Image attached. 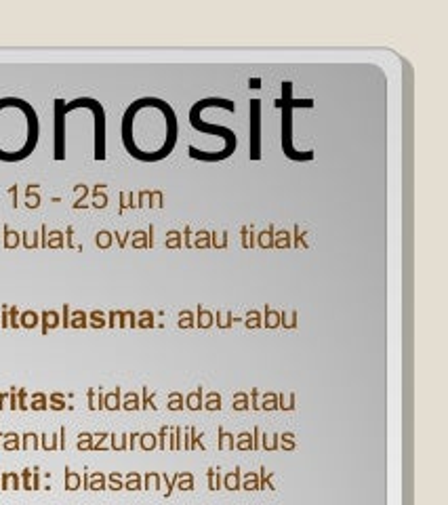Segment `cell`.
Wrapping results in <instances>:
<instances>
[{"label": "cell", "instance_id": "1", "mask_svg": "<svg viewBox=\"0 0 448 505\" xmlns=\"http://www.w3.org/2000/svg\"><path fill=\"white\" fill-rule=\"evenodd\" d=\"M126 154L139 162H160L172 154L179 139L177 114L169 101L141 97L126 107L120 122Z\"/></svg>", "mask_w": 448, "mask_h": 505}, {"label": "cell", "instance_id": "2", "mask_svg": "<svg viewBox=\"0 0 448 505\" xmlns=\"http://www.w3.org/2000/svg\"><path fill=\"white\" fill-rule=\"evenodd\" d=\"M40 139V120L30 101L0 99V162L15 164L34 154Z\"/></svg>", "mask_w": 448, "mask_h": 505}, {"label": "cell", "instance_id": "3", "mask_svg": "<svg viewBox=\"0 0 448 505\" xmlns=\"http://www.w3.org/2000/svg\"><path fill=\"white\" fill-rule=\"evenodd\" d=\"M207 107H221V110H227V112H236V104L232 99H225V97H207V99H200L196 101L194 105L190 107V124L194 131H200L202 135H215V137H221L223 139V148L217 152L213 156V160L210 162H223L227 160L229 156L236 154V150H238V135L227 129V126H221V124H210L207 120H202V110H207Z\"/></svg>", "mask_w": 448, "mask_h": 505}, {"label": "cell", "instance_id": "4", "mask_svg": "<svg viewBox=\"0 0 448 505\" xmlns=\"http://www.w3.org/2000/svg\"><path fill=\"white\" fill-rule=\"evenodd\" d=\"M293 82H282V97L276 101V107L282 110V122H280V141H282V152L289 160L295 162H310L316 158V152L307 150L299 152L293 143V112L297 107H313V99H293Z\"/></svg>", "mask_w": 448, "mask_h": 505}, {"label": "cell", "instance_id": "5", "mask_svg": "<svg viewBox=\"0 0 448 505\" xmlns=\"http://www.w3.org/2000/svg\"><path fill=\"white\" fill-rule=\"evenodd\" d=\"M76 107H86L95 116V160H105V112L103 105L93 97H78L66 104V114Z\"/></svg>", "mask_w": 448, "mask_h": 505}, {"label": "cell", "instance_id": "6", "mask_svg": "<svg viewBox=\"0 0 448 505\" xmlns=\"http://www.w3.org/2000/svg\"><path fill=\"white\" fill-rule=\"evenodd\" d=\"M248 112H251V118H248V158L251 160H261V99H251L248 104Z\"/></svg>", "mask_w": 448, "mask_h": 505}, {"label": "cell", "instance_id": "7", "mask_svg": "<svg viewBox=\"0 0 448 505\" xmlns=\"http://www.w3.org/2000/svg\"><path fill=\"white\" fill-rule=\"evenodd\" d=\"M66 158V104L55 99V160Z\"/></svg>", "mask_w": 448, "mask_h": 505}, {"label": "cell", "instance_id": "8", "mask_svg": "<svg viewBox=\"0 0 448 505\" xmlns=\"http://www.w3.org/2000/svg\"><path fill=\"white\" fill-rule=\"evenodd\" d=\"M240 480H242L240 470L227 471L225 476H221V488H225V490H242L240 488Z\"/></svg>", "mask_w": 448, "mask_h": 505}, {"label": "cell", "instance_id": "9", "mask_svg": "<svg viewBox=\"0 0 448 505\" xmlns=\"http://www.w3.org/2000/svg\"><path fill=\"white\" fill-rule=\"evenodd\" d=\"M202 392L204 389L198 385V389H194V392H190L185 396V408H190V411H202Z\"/></svg>", "mask_w": 448, "mask_h": 505}, {"label": "cell", "instance_id": "10", "mask_svg": "<svg viewBox=\"0 0 448 505\" xmlns=\"http://www.w3.org/2000/svg\"><path fill=\"white\" fill-rule=\"evenodd\" d=\"M215 324V314L208 310H204L202 305H198V316H196V327L198 329H208Z\"/></svg>", "mask_w": 448, "mask_h": 505}, {"label": "cell", "instance_id": "11", "mask_svg": "<svg viewBox=\"0 0 448 505\" xmlns=\"http://www.w3.org/2000/svg\"><path fill=\"white\" fill-rule=\"evenodd\" d=\"M221 394L217 392H208L207 398H202V408H207V411H221Z\"/></svg>", "mask_w": 448, "mask_h": 505}, {"label": "cell", "instance_id": "12", "mask_svg": "<svg viewBox=\"0 0 448 505\" xmlns=\"http://www.w3.org/2000/svg\"><path fill=\"white\" fill-rule=\"evenodd\" d=\"M263 327H265V329H278V327H280V312H276V310H272V308H270V305H265Z\"/></svg>", "mask_w": 448, "mask_h": 505}, {"label": "cell", "instance_id": "13", "mask_svg": "<svg viewBox=\"0 0 448 505\" xmlns=\"http://www.w3.org/2000/svg\"><path fill=\"white\" fill-rule=\"evenodd\" d=\"M236 446V436L219 427V451H232Z\"/></svg>", "mask_w": 448, "mask_h": 505}, {"label": "cell", "instance_id": "14", "mask_svg": "<svg viewBox=\"0 0 448 505\" xmlns=\"http://www.w3.org/2000/svg\"><path fill=\"white\" fill-rule=\"evenodd\" d=\"M238 451H253V432H242L236 436V446Z\"/></svg>", "mask_w": 448, "mask_h": 505}, {"label": "cell", "instance_id": "15", "mask_svg": "<svg viewBox=\"0 0 448 505\" xmlns=\"http://www.w3.org/2000/svg\"><path fill=\"white\" fill-rule=\"evenodd\" d=\"M278 449H282V451H295V449H297L295 434H293V432H284L282 436L278 438Z\"/></svg>", "mask_w": 448, "mask_h": 505}, {"label": "cell", "instance_id": "16", "mask_svg": "<svg viewBox=\"0 0 448 505\" xmlns=\"http://www.w3.org/2000/svg\"><path fill=\"white\" fill-rule=\"evenodd\" d=\"M244 327L246 329H261L263 327V316H261V312H257V310H253V312H248L246 314V318H244Z\"/></svg>", "mask_w": 448, "mask_h": 505}, {"label": "cell", "instance_id": "17", "mask_svg": "<svg viewBox=\"0 0 448 505\" xmlns=\"http://www.w3.org/2000/svg\"><path fill=\"white\" fill-rule=\"evenodd\" d=\"M240 488H244V490H261L259 488V474L248 471V474L240 480Z\"/></svg>", "mask_w": 448, "mask_h": 505}, {"label": "cell", "instance_id": "18", "mask_svg": "<svg viewBox=\"0 0 448 505\" xmlns=\"http://www.w3.org/2000/svg\"><path fill=\"white\" fill-rule=\"evenodd\" d=\"M297 320H299V312L293 310V312H280V324H282L284 329H295L297 327Z\"/></svg>", "mask_w": 448, "mask_h": 505}, {"label": "cell", "instance_id": "19", "mask_svg": "<svg viewBox=\"0 0 448 505\" xmlns=\"http://www.w3.org/2000/svg\"><path fill=\"white\" fill-rule=\"evenodd\" d=\"M274 232H276V227L270 226V227L265 229V232H261V234L257 236V242H259L261 248H272V246H274Z\"/></svg>", "mask_w": 448, "mask_h": 505}, {"label": "cell", "instance_id": "20", "mask_svg": "<svg viewBox=\"0 0 448 505\" xmlns=\"http://www.w3.org/2000/svg\"><path fill=\"white\" fill-rule=\"evenodd\" d=\"M248 406H251V402H248V394L246 392H236L234 394V402H232L234 411H248Z\"/></svg>", "mask_w": 448, "mask_h": 505}, {"label": "cell", "instance_id": "21", "mask_svg": "<svg viewBox=\"0 0 448 505\" xmlns=\"http://www.w3.org/2000/svg\"><path fill=\"white\" fill-rule=\"evenodd\" d=\"M293 242H291V234L289 232H274V248H291Z\"/></svg>", "mask_w": 448, "mask_h": 505}, {"label": "cell", "instance_id": "22", "mask_svg": "<svg viewBox=\"0 0 448 505\" xmlns=\"http://www.w3.org/2000/svg\"><path fill=\"white\" fill-rule=\"evenodd\" d=\"M179 329H194L196 327V314L194 312H190V310H185V312H181L179 314Z\"/></svg>", "mask_w": 448, "mask_h": 505}, {"label": "cell", "instance_id": "23", "mask_svg": "<svg viewBox=\"0 0 448 505\" xmlns=\"http://www.w3.org/2000/svg\"><path fill=\"white\" fill-rule=\"evenodd\" d=\"M295 406H297V396L295 394H289V396L280 394L278 396V408L280 411H293Z\"/></svg>", "mask_w": 448, "mask_h": 505}, {"label": "cell", "instance_id": "24", "mask_svg": "<svg viewBox=\"0 0 448 505\" xmlns=\"http://www.w3.org/2000/svg\"><path fill=\"white\" fill-rule=\"evenodd\" d=\"M278 438H280V434L267 436V434L261 432V449L263 451H278Z\"/></svg>", "mask_w": 448, "mask_h": 505}, {"label": "cell", "instance_id": "25", "mask_svg": "<svg viewBox=\"0 0 448 505\" xmlns=\"http://www.w3.org/2000/svg\"><path fill=\"white\" fill-rule=\"evenodd\" d=\"M276 408H278V394L267 392L261 398V411H276Z\"/></svg>", "mask_w": 448, "mask_h": 505}, {"label": "cell", "instance_id": "26", "mask_svg": "<svg viewBox=\"0 0 448 505\" xmlns=\"http://www.w3.org/2000/svg\"><path fill=\"white\" fill-rule=\"evenodd\" d=\"M259 488H270V490H276V484H274V471H265V468H261V476H259Z\"/></svg>", "mask_w": 448, "mask_h": 505}, {"label": "cell", "instance_id": "27", "mask_svg": "<svg viewBox=\"0 0 448 505\" xmlns=\"http://www.w3.org/2000/svg\"><path fill=\"white\" fill-rule=\"evenodd\" d=\"M232 322H234L232 312H217V314H215V324L219 329H229V327H232Z\"/></svg>", "mask_w": 448, "mask_h": 505}, {"label": "cell", "instance_id": "28", "mask_svg": "<svg viewBox=\"0 0 448 505\" xmlns=\"http://www.w3.org/2000/svg\"><path fill=\"white\" fill-rule=\"evenodd\" d=\"M177 487L181 490H194V474L191 471H181V476L177 480Z\"/></svg>", "mask_w": 448, "mask_h": 505}, {"label": "cell", "instance_id": "29", "mask_svg": "<svg viewBox=\"0 0 448 505\" xmlns=\"http://www.w3.org/2000/svg\"><path fill=\"white\" fill-rule=\"evenodd\" d=\"M188 436H190V451H194V449L207 451V446L200 440V434H196V427H188Z\"/></svg>", "mask_w": 448, "mask_h": 505}, {"label": "cell", "instance_id": "30", "mask_svg": "<svg viewBox=\"0 0 448 505\" xmlns=\"http://www.w3.org/2000/svg\"><path fill=\"white\" fill-rule=\"evenodd\" d=\"M207 482H208V490H219L221 488V476L215 471V468H208Z\"/></svg>", "mask_w": 448, "mask_h": 505}, {"label": "cell", "instance_id": "31", "mask_svg": "<svg viewBox=\"0 0 448 505\" xmlns=\"http://www.w3.org/2000/svg\"><path fill=\"white\" fill-rule=\"evenodd\" d=\"M183 406H185V398L179 392H172L171 398H169V408L171 411H181Z\"/></svg>", "mask_w": 448, "mask_h": 505}, {"label": "cell", "instance_id": "32", "mask_svg": "<svg viewBox=\"0 0 448 505\" xmlns=\"http://www.w3.org/2000/svg\"><path fill=\"white\" fill-rule=\"evenodd\" d=\"M191 246H200V248H208L210 246V234L200 229V232L196 234V240L191 242Z\"/></svg>", "mask_w": 448, "mask_h": 505}, {"label": "cell", "instance_id": "33", "mask_svg": "<svg viewBox=\"0 0 448 505\" xmlns=\"http://www.w3.org/2000/svg\"><path fill=\"white\" fill-rule=\"evenodd\" d=\"M210 246H215V248H225V246H227V232H223V234H210Z\"/></svg>", "mask_w": 448, "mask_h": 505}, {"label": "cell", "instance_id": "34", "mask_svg": "<svg viewBox=\"0 0 448 505\" xmlns=\"http://www.w3.org/2000/svg\"><path fill=\"white\" fill-rule=\"evenodd\" d=\"M179 476H181V471H179V474H175L172 478H169V476H160V480H164V484H166V497H169L171 493H172V488L177 487V480H179Z\"/></svg>", "mask_w": 448, "mask_h": 505}, {"label": "cell", "instance_id": "35", "mask_svg": "<svg viewBox=\"0 0 448 505\" xmlns=\"http://www.w3.org/2000/svg\"><path fill=\"white\" fill-rule=\"evenodd\" d=\"M251 408L253 411H261V392L257 387L251 389Z\"/></svg>", "mask_w": 448, "mask_h": 505}, {"label": "cell", "instance_id": "36", "mask_svg": "<svg viewBox=\"0 0 448 505\" xmlns=\"http://www.w3.org/2000/svg\"><path fill=\"white\" fill-rule=\"evenodd\" d=\"M179 434H181V430H179V427H172V430H171V449H172V451H179V449H181V440H179Z\"/></svg>", "mask_w": 448, "mask_h": 505}, {"label": "cell", "instance_id": "37", "mask_svg": "<svg viewBox=\"0 0 448 505\" xmlns=\"http://www.w3.org/2000/svg\"><path fill=\"white\" fill-rule=\"evenodd\" d=\"M166 246H169V248H179V246H181V234H179V232H171V234H169V240H166Z\"/></svg>", "mask_w": 448, "mask_h": 505}, {"label": "cell", "instance_id": "38", "mask_svg": "<svg viewBox=\"0 0 448 505\" xmlns=\"http://www.w3.org/2000/svg\"><path fill=\"white\" fill-rule=\"evenodd\" d=\"M259 449H261V430L255 427L253 430V451H259Z\"/></svg>", "mask_w": 448, "mask_h": 505}, {"label": "cell", "instance_id": "39", "mask_svg": "<svg viewBox=\"0 0 448 505\" xmlns=\"http://www.w3.org/2000/svg\"><path fill=\"white\" fill-rule=\"evenodd\" d=\"M293 246H295V248H299V246L307 248V242L303 240V236L299 234V226H295V242H293Z\"/></svg>", "mask_w": 448, "mask_h": 505}, {"label": "cell", "instance_id": "40", "mask_svg": "<svg viewBox=\"0 0 448 505\" xmlns=\"http://www.w3.org/2000/svg\"><path fill=\"white\" fill-rule=\"evenodd\" d=\"M141 442H143V449H154V446H156V438H154L152 434H145Z\"/></svg>", "mask_w": 448, "mask_h": 505}, {"label": "cell", "instance_id": "41", "mask_svg": "<svg viewBox=\"0 0 448 505\" xmlns=\"http://www.w3.org/2000/svg\"><path fill=\"white\" fill-rule=\"evenodd\" d=\"M141 327H154V316L150 312H145L143 314V320H141Z\"/></svg>", "mask_w": 448, "mask_h": 505}, {"label": "cell", "instance_id": "42", "mask_svg": "<svg viewBox=\"0 0 448 505\" xmlns=\"http://www.w3.org/2000/svg\"><path fill=\"white\" fill-rule=\"evenodd\" d=\"M145 482H148V484L152 482V484H154V488H160V476H158V474H150V476H148V480H145Z\"/></svg>", "mask_w": 448, "mask_h": 505}, {"label": "cell", "instance_id": "43", "mask_svg": "<svg viewBox=\"0 0 448 505\" xmlns=\"http://www.w3.org/2000/svg\"><path fill=\"white\" fill-rule=\"evenodd\" d=\"M124 406H126V408H137L139 404H137V398H135V396H129V400H126Z\"/></svg>", "mask_w": 448, "mask_h": 505}, {"label": "cell", "instance_id": "44", "mask_svg": "<svg viewBox=\"0 0 448 505\" xmlns=\"http://www.w3.org/2000/svg\"><path fill=\"white\" fill-rule=\"evenodd\" d=\"M169 436V430H166V427H162V430H160V449H164V438Z\"/></svg>", "mask_w": 448, "mask_h": 505}, {"label": "cell", "instance_id": "45", "mask_svg": "<svg viewBox=\"0 0 448 505\" xmlns=\"http://www.w3.org/2000/svg\"><path fill=\"white\" fill-rule=\"evenodd\" d=\"M25 324H30V327H32V324H36V316L28 314V316H25Z\"/></svg>", "mask_w": 448, "mask_h": 505}]
</instances>
